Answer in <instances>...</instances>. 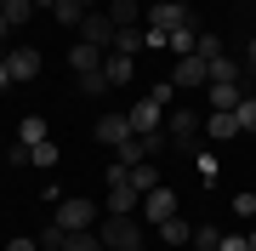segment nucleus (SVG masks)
<instances>
[{
  "label": "nucleus",
  "instance_id": "41",
  "mask_svg": "<svg viewBox=\"0 0 256 251\" xmlns=\"http://www.w3.org/2000/svg\"><path fill=\"white\" fill-rule=\"evenodd\" d=\"M0 154H6V149H0Z\"/></svg>",
  "mask_w": 256,
  "mask_h": 251
},
{
  "label": "nucleus",
  "instance_id": "25",
  "mask_svg": "<svg viewBox=\"0 0 256 251\" xmlns=\"http://www.w3.org/2000/svg\"><path fill=\"white\" fill-rule=\"evenodd\" d=\"M28 166L52 171V166H57V143H52V137H46V143H34V149H28Z\"/></svg>",
  "mask_w": 256,
  "mask_h": 251
},
{
  "label": "nucleus",
  "instance_id": "39",
  "mask_svg": "<svg viewBox=\"0 0 256 251\" xmlns=\"http://www.w3.org/2000/svg\"><path fill=\"white\" fill-rule=\"evenodd\" d=\"M0 6H6V0H0Z\"/></svg>",
  "mask_w": 256,
  "mask_h": 251
},
{
  "label": "nucleus",
  "instance_id": "31",
  "mask_svg": "<svg viewBox=\"0 0 256 251\" xmlns=\"http://www.w3.org/2000/svg\"><path fill=\"white\" fill-rule=\"evenodd\" d=\"M216 251H250V240H245V234H222V245Z\"/></svg>",
  "mask_w": 256,
  "mask_h": 251
},
{
  "label": "nucleus",
  "instance_id": "16",
  "mask_svg": "<svg viewBox=\"0 0 256 251\" xmlns=\"http://www.w3.org/2000/svg\"><path fill=\"white\" fill-rule=\"evenodd\" d=\"M126 177H131V188H142V194H148V188H160V183H165L154 160H142V166H126Z\"/></svg>",
  "mask_w": 256,
  "mask_h": 251
},
{
  "label": "nucleus",
  "instance_id": "3",
  "mask_svg": "<svg viewBox=\"0 0 256 251\" xmlns=\"http://www.w3.org/2000/svg\"><path fill=\"white\" fill-rule=\"evenodd\" d=\"M165 126H171V149L176 154H200V114H194V109H171V120H165Z\"/></svg>",
  "mask_w": 256,
  "mask_h": 251
},
{
  "label": "nucleus",
  "instance_id": "21",
  "mask_svg": "<svg viewBox=\"0 0 256 251\" xmlns=\"http://www.w3.org/2000/svg\"><path fill=\"white\" fill-rule=\"evenodd\" d=\"M52 18H57V23H68V29H80V18H86V0H57V6H52Z\"/></svg>",
  "mask_w": 256,
  "mask_h": 251
},
{
  "label": "nucleus",
  "instance_id": "34",
  "mask_svg": "<svg viewBox=\"0 0 256 251\" xmlns=\"http://www.w3.org/2000/svg\"><path fill=\"white\" fill-rule=\"evenodd\" d=\"M6 86H18V80H12V63H6V52H0V92H6Z\"/></svg>",
  "mask_w": 256,
  "mask_h": 251
},
{
  "label": "nucleus",
  "instance_id": "15",
  "mask_svg": "<svg viewBox=\"0 0 256 251\" xmlns=\"http://www.w3.org/2000/svg\"><path fill=\"white\" fill-rule=\"evenodd\" d=\"M160 234H165V245H194V223L188 217H165Z\"/></svg>",
  "mask_w": 256,
  "mask_h": 251
},
{
  "label": "nucleus",
  "instance_id": "40",
  "mask_svg": "<svg viewBox=\"0 0 256 251\" xmlns=\"http://www.w3.org/2000/svg\"><path fill=\"white\" fill-rule=\"evenodd\" d=\"M86 6H92V0H86Z\"/></svg>",
  "mask_w": 256,
  "mask_h": 251
},
{
  "label": "nucleus",
  "instance_id": "19",
  "mask_svg": "<svg viewBox=\"0 0 256 251\" xmlns=\"http://www.w3.org/2000/svg\"><path fill=\"white\" fill-rule=\"evenodd\" d=\"M239 97H245V86H222V80H210V109H239Z\"/></svg>",
  "mask_w": 256,
  "mask_h": 251
},
{
  "label": "nucleus",
  "instance_id": "5",
  "mask_svg": "<svg viewBox=\"0 0 256 251\" xmlns=\"http://www.w3.org/2000/svg\"><path fill=\"white\" fill-rule=\"evenodd\" d=\"M52 223L63 228V234H74V228H97V223H102V205H92V200H63Z\"/></svg>",
  "mask_w": 256,
  "mask_h": 251
},
{
  "label": "nucleus",
  "instance_id": "32",
  "mask_svg": "<svg viewBox=\"0 0 256 251\" xmlns=\"http://www.w3.org/2000/svg\"><path fill=\"white\" fill-rule=\"evenodd\" d=\"M234 211L239 217H256V194H234Z\"/></svg>",
  "mask_w": 256,
  "mask_h": 251
},
{
  "label": "nucleus",
  "instance_id": "8",
  "mask_svg": "<svg viewBox=\"0 0 256 251\" xmlns=\"http://www.w3.org/2000/svg\"><path fill=\"white\" fill-rule=\"evenodd\" d=\"M171 86H210V63H205V57H176Z\"/></svg>",
  "mask_w": 256,
  "mask_h": 251
},
{
  "label": "nucleus",
  "instance_id": "2",
  "mask_svg": "<svg viewBox=\"0 0 256 251\" xmlns=\"http://www.w3.org/2000/svg\"><path fill=\"white\" fill-rule=\"evenodd\" d=\"M97 234H102V245H108V251H148V245H142V223H137V217H108V211H102Z\"/></svg>",
  "mask_w": 256,
  "mask_h": 251
},
{
  "label": "nucleus",
  "instance_id": "38",
  "mask_svg": "<svg viewBox=\"0 0 256 251\" xmlns=\"http://www.w3.org/2000/svg\"><path fill=\"white\" fill-rule=\"evenodd\" d=\"M171 6H188V0H171Z\"/></svg>",
  "mask_w": 256,
  "mask_h": 251
},
{
  "label": "nucleus",
  "instance_id": "22",
  "mask_svg": "<svg viewBox=\"0 0 256 251\" xmlns=\"http://www.w3.org/2000/svg\"><path fill=\"white\" fill-rule=\"evenodd\" d=\"M142 46H148V29H120V40H114V52H126V57L142 52Z\"/></svg>",
  "mask_w": 256,
  "mask_h": 251
},
{
  "label": "nucleus",
  "instance_id": "18",
  "mask_svg": "<svg viewBox=\"0 0 256 251\" xmlns=\"http://www.w3.org/2000/svg\"><path fill=\"white\" fill-rule=\"evenodd\" d=\"M210 80H222V86H245V69H239V63H234L228 52H222L216 63H210Z\"/></svg>",
  "mask_w": 256,
  "mask_h": 251
},
{
  "label": "nucleus",
  "instance_id": "35",
  "mask_svg": "<svg viewBox=\"0 0 256 251\" xmlns=\"http://www.w3.org/2000/svg\"><path fill=\"white\" fill-rule=\"evenodd\" d=\"M6 251H40V240H12Z\"/></svg>",
  "mask_w": 256,
  "mask_h": 251
},
{
  "label": "nucleus",
  "instance_id": "4",
  "mask_svg": "<svg viewBox=\"0 0 256 251\" xmlns=\"http://www.w3.org/2000/svg\"><path fill=\"white\" fill-rule=\"evenodd\" d=\"M74 35H80L86 46H97V52H114V40H120V29H114V18H108V12H86V18H80V29H74Z\"/></svg>",
  "mask_w": 256,
  "mask_h": 251
},
{
  "label": "nucleus",
  "instance_id": "1",
  "mask_svg": "<svg viewBox=\"0 0 256 251\" xmlns=\"http://www.w3.org/2000/svg\"><path fill=\"white\" fill-rule=\"evenodd\" d=\"M102 211H108V217H137L142 211V188H131L126 166L108 171V200H102Z\"/></svg>",
  "mask_w": 256,
  "mask_h": 251
},
{
  "label": "nucleus",
  "instance_id": "36",
  "mask_svg": "<svg viewBox=\"0 0 256 251\" xmlns=\"http://www.w3.org/2000/svg\"><path fill=\"white\" fill-rule=\"evenodd\" d=\"M245 63H250V69H256V35H250V46H245Z\"/></svg>",
  "mask_w": 256,
  "mask_h": 251
},
{
  "label": "nucleus",
  "instance_id": "7",
  "mask_svg": "<svg viewBox=\"0 0 256 251\" xmlns=\"http://www.w3.org/2000/svg\"><path fill=\"white\" fill-rule=\"evenodd\" d=\"M137 217H148V223H165V217H176V188H171V183L148 188V194H142V211H137Z\"/></svg>",
  "mask_w": 256,
  "mask_h": 251
},
{
  "label": "nucleus",
  "instance_id": "27",
  "mask_svg": "<svg viewBox=\"0 0 256 251\" xmlns=\"http://www.w3.org/2000/svg\"><path fill=\"white\" fill-rule=\"evenodd\" d=\"M234 120H239V131H256V97H239Z\"/></svg>",
  "mask_w": 256,
  "mask_h": 251
},
{
  "label": "nucleus",
  "instance_id": "12",
  "mask_svg": "<svg viewBox=\"0 0 256 251\" xmlns=\"http://www.w3.org/2000/svg\"><path fill=\"white\" fill-rule=\"evenodd\" d=\"M200 131H210V143H228V137H239V120H234V109H210V120Z\"/></svg>",
  "mask_w": 256,
  "mask_h": 251
},
{
  "label": "nucleus",
  "instance_id": "9",
  "mask_svg": "<svg viewBox=\"0 0 256 251\" xmlns=\"http://www.w3.org/2000/svg\"><path fill=\"white\" fill-rule=\"evenodd\" d=\"M102 57H108V52H97V46H86V40H74V46H68V69H74V75H102Z\"/></svg>",
  "mask_w": 256,
  "mask_h": 251
},
{
  "label": "nucleus",
  "instance_id": "14",
  "mask_svg": "<svg viewBox=\"0 0 256 251\" xmlns=\"http://www.w3.org/2000/svg\"><path fill=\"white\" fill-rule=\"evenodd\" d=\"M102 80H108V86H126L131 80V57L126 52H108V57H102Z\"/></svg>",
  "mask_w": 256,
  "mask_h": 251
},
{
  "label": "nucleus",
  "instance_id": "10",
  "mask_svg": "<svg viewBox=\"0 0 256 251\" xmlns=\"http://www.w3.org/2000/svg\"><path fill=\"white\" fill-rule=\"evenodd\" d=\"M6 63H12V80H34V75H40V52H34V46H12Z\"/></svg>",
  "mask_w": 256,
  "mask_h": 251
},
{
  "label": "nucleus",
  "instance_id": "28",
  "mask_svg": "<svg viewBox=\"0 0 256 251\" xmlns=\"http://www.w3.org/2000/svg\"><path fill=\"white\" fill-rule=\"evenodd\" d=\"M194 245H200V251H216V245H222V228H210V223L194 228Z\"/></svg>",
  "mask_w": 256,
  "mask_h": 251
},
{
  "label": "nucleus",
  "instance_id": "6",
  "mask_svg": "<svg viewBox=\"0 0 256 251\" xmlns=\"http://www.w3.org/2000/svg\"><path fill=\"white\" fill-rule=\"evenodd\" d=\"M126 114H131V131H137V137H154L165 126V103H154V97H137Z\"/></svg>",
  "mask_w": 256,
  "mask_h": 251
},
{
  "label": "nucleus",
  "instance_id": "33",
  "mask_svg": "<svg viewBox=\"0 0 256 251\" xmlns=\"http://www.w3.org/2000/svg\"><path fill=\"white\" fill-rule=\"evenodd\" d=\"M12 35H18V29H12V23H6V12H0V52H12V46H6Z\"/></svg>",
  "mask_w": 256,
  "mask_h": 251
},
{
  "label": "nucleus",
  "instance_id": "29",
  "mask_svg": "<svg viewBox=\"0 0 256 251\" xmlns=\"http://www.w3.org/2000/svg\"><path fill=\"white\" fill-rule=\"evenodd\" d=\"M80 92H86V97H102V92H108V80H102V75H80Z\"/></svg>",
  "mask_w": 256,
  "mask_h": 251
},
{
  "label": "nucleus",
  "instance_id": "37",
  "mask_svg": "<svg viewBox=\"0 0 256 251\" xmlns=\"http://www.w3.org/2000/svg\"><path fill=\"white\" fill-rule=\"evenodd\" d=\"M34 6H46V12H52V6H57V0H34Z\"/></svg>",
  "mask_w": 256,
  "mask_h": 251
},
{
  "label": "nucleus",
  "instance_id": "23",
  "mask_svg": "<svg viewBox=\"0 0 256 251\" xmlns=\"http://www.w3.org/2000/svg\"><path fill=\"white\" fill-rule=\"evenodd\" d=\"M0 12H6V23H12V29H23L28 18H34V0H6Z\"/></svg>",
  "mask_w": 256,
  "mask_h": 251
},
{
  "label": "nucleus",
  "instance_id": "11",
  "mask_svg": "<svg viewBox=\"0 0 256 251\" xmlns=\"http://www.w3.org/2000/svg\"><path fill=\"white\" fill-rule=\"evenodd\" d=\"M126 137H131V114H102V120H97V143H108V149H120Z\"/></svg>",
  "mask_w": 256,
  "mask_h": 251
},
{
  "label": "nucleus",
  "instance_id": "17",
  "mask_svg": "<svg viewBox=\"0 0 256 251\" xmlns=\"http://www.w3.org/2000/svg\"><path fill=\"white\" fill-rule=\"evenodd\" d=\"M63 251H108V245H102L97 228H74V234H63Z\"/></svg>",
  "mask_w": 256,
  "mask_h": 251
},
{
  "label": "nucleus",
  "instance_id": "20",
  "mask_svg": "<svg viewBox=\"0 0 256 251\" xmlns=\"http://www.w3.org/2000/svg\"><path fill=\"white\" fill-rule=\"evenodd\" d=\"M18 143H28V149L46 143V120H40V114H23V120H18Z\"/></svg>",
  "mask_w": 256,
  "mask_h": 251
},
{
  "label": "nucleus",
  "instance_id": "24",
  "mask_svg": "<svg viewBox=\"0 0 256 251\" xmlns=\"http://www.w3.org/2000/svg\"><path fill=\"white\" fill-rule=\"evenodd\" d=\"M194 40H200V29H194V23H188V29H176V35H171V40H165V46H171L176 57H194Z\"/></svg>",
  "mask_w": 256,
  "mask_h": 251
},
{
  "label": "nucleus",
  "instance_id": "30",
  "mask_svg": "<svg viewBox=\"0 0 256 251\" xmlns=\"http://www.w3.org/2000/svg\"><path fill=\"white\" fill-rule=\"evenodd\" d=\"M194 160H200V177H205V183H216V171H222L216 154H194Z\"/></svg>",
  "mask_w": 256,
  "mask_h": 251
},
{
  "label": "nucleus",
  "instance_id": "26",
  "mask_svg": "<svg viewBox=\"0 0 256 251\" xmlns=\"http://www.w3.org/2000/svg\"><path fill=\"white\" fill-rule=\"evenodd\" d=\"M194 57L216 63V57H222V35H200V40H194Z\"/></svg>",
  "mask_w": 256,
  "mask_h": 251
},
{
  "label": "nucleus",
  "instance_id": "13",
  "mask_svg": "<svg viewBox=\"0 0 256 251\" xmlns=\"http://www.w3.org/2000/svg\"><path fill=\"white\" fill-rule=\"evenodd\" d=\"M114 29H142V0H108Z\"/></svg>",
  "mask_w": 256,
  "mask_h": 251
}]
</instances>
